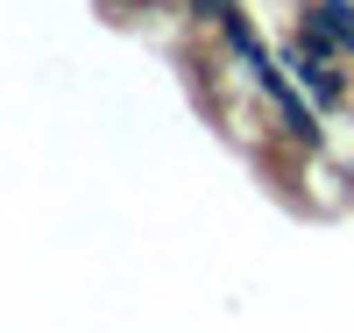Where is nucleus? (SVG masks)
Masks as SVG:
<instances>
[{"label": "nucleus", "instance_id": "nucleus-1", "mask_svg": "<svg viewBox=\"0 0 354 333\" xmlns=\"http://www.w3.org/2000/svg\"><path fill=\"white\" fill-rule=\"evenodd\" d=\"M290 71H298V85L319 100V107H340V71H333V50L326 36H305L298 50H290Z\"/></svg>", "mask_w": 354, "mask_h": 333}, {"label": "nucleus", "instance_id": "nucleus-2", "mask_svg": "<svg viewBox=\"0 0 354 333\" xmlns=\"http://www.w3.org/2000/svg\"><path fill=\"white\" fill-rule=\"evenodd\" d=\"M312 36L354 50V8H347V0H319V8H312Z\"/></svg>", "mask_w": 354, "mask_h": 333}]
</instances>
